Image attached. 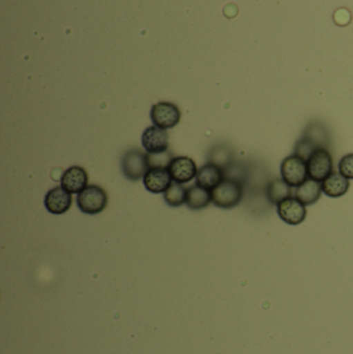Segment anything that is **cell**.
Returning <instances> with one entry per match:
<instances>
[{"label": "cell", "instance_id": "2", "mask_svg": "<svg viewBox=\"0 0 353 354\" xmlns=\"http://www.w3.org/2000/svg\"><path fill=\"white\" fill-rule=\"evenodd\" d=\"M108 198L105 189L97 185H89L77 196V204L81 212L97 214L107 206Z\"/></svg>", "mask_w": 353, "mask_h": 354}, {"label": "cell", "instance_id": "3", "mask_svg": "<svg viewBox=\"0 0 353 354\" xmlns=\"http://www.w3.org/2000/svg\"><path fill=\"white\" fill-rule=\"evenodd\" d=\"M149 168V153H142L139 149H131L122 157V174L130 180L136 181L143 178Z\"/></svg>", "mask_w": 353, "mask_h": 354}, {"label": "cell", "instance_id": "7", "mask_svg": "<svg viewBox=\"0 0 353 354\" xmlns=\"http://www.w3.org/2000/svg\"><path fill=\"white\" fill-rule=\"evenodd\" d=\"M142 145L147 153L160 155L165 153L169 147V135L167 131L155 126L149 127L143 132Z\"/></svg>", "mask_w": 353, "mask_h": 354}, {"label": "cell", "instance_id": "15", "mask_svg": "<svg viewBox=\"0 0 353 354\" xmlns=\"http://www.w3.org/2000/svg\"><path fill=\"white\" fill-rule=\"evenodd\" d=\"M323 193L321 183L308 178L300 187H296V198L304 205H312L318 201Z\"/></svg>", "mask_w": 353, "mask_h": 354}, {"label": "cell", "instance_id": "11", "mask_svg": "<svg viewBox=\"0 0 353 354\" xmlns=\"http://www.w3.org/2000/svg\"><path fill=\"white\" fill-rule=\"evenodd\" d=\"M72 203V195L62 187L50 189L45 197L46 208L53 214H64L70 209Z\"/></svg>", "mask_w": 353, "mask_h": 354}, {"label": "cell", "instance_id": "16", "mask_svg": "<svg viewBox=\"0 0 353 354\" xmlns=\"http://www.w3.org/2000/svg\"><path fill=\"white\" fill-rule=\"evenodd\" d=\"M211 200V191L194 185L187 189L186 204L192 210H200L209 206Z\"/></svg>", "mask_w": 353, "mask_h": 354}, {"label": "cell", "instance_id": "14", "mask_svg": "<svg viewBox=\"0 0 353 354\" xmlns=\"http://www.w3.org/2000/svg\"><path fill=\"white\" fill-rule=\"evenodd\" d=\"M350 187V179L342 176L340 172H333L321 183L323 193L332 198H339L345 195Z\"/></svg>", "mask_w": 353, "mask_h": 354}, {"label": "cell", "instance_id": "13", "mask_svg": "<svg viewBox=\"0 0 353 354\" xmlns=\"http://www.w3.org/2000/svg\"><path fill=\"white\" fill-rule=\"evenodd\" d=\"M224 171L220 166L209 163L200 168L197 172L196 183L204 189L213 191L218 185L223 181Z\"/></svg>", "mask_w": 353, "mask_h": 354}, {"label": "cell", "instance_id": "1", "mask_svg": "<svg viewBox=\"0 0 353 354\" xmlns=\"http://www.w3.org/2000/svg\"><path fill=\"white\" fill-rule=\"evenodd\" d=\"M244 197V187L238 179L224 178L220 185L211 191V200L218 207L223 209L236 207Z\"/></svg>", "mask_w": 353, "mask_h": 354}, {"label": "cell", "instance_id": "10", "mask_svg": "<svg viewBox=\"0 0 353 354\" xmlns=\"http://www.w3.org/2000/svg\"><path fill=\"white\" fill-rule=\"evenodd\" d=\"M171 176L166 167H151L143 176V183L147 191L153 194H162L172 185Z\"/></svg>", "mask_w": 353, "mask_h": 354}, {"label": "cell", "instance_id": "18", "mask_svg": "<svg viewBox=\"0 0 353 354\" xmlns=\"http://www.w3.org/2000/svg\"><path fill=\"white\" fill-rule=\"evenodd\" d=\"M164 199L171 207H178L186 203L187 189L180 183H172L167 191L164 193Z\"/></svg>", "mask_w": 353, "mask_h": 354}, {"label": "cell", "instance_id": "12", "mask_svg": "<svg viewBox=\"0 0 353 354\" xmlns=\"http://www.w3.org/2000/svg\"><path fill=\"white\" fill-rule=\"evenodd\" d=\"M88 185V174L79 166H72L61 177V187L70 194H79Z\"/></svg>", "mask_w": 353, "mask_h": 354}, {"label": "cell", "instance_id": "9", "mask_svg": "<svg viewBox=\"0 0 353 354\" xmlns=\"http://www.w3.org/2000/svg\"><path fill=\"white\" fill-rule=\"evenodd\" d=\"M167 168L174 183L180 185L190 183L198 172L195 162L188 157L173 158Z\"/></svg>", "mask_w": 353, "mask_h": 354}, {"label": "cell", "instance_id": "4", "mask_svg": "<svg viewBox=\"0 0 353 354\" xmlns=\"http://www.w3.org/2000/svg\"><path fill=\"white\" fill-rule=\"evenodd\" d=\"M282 179L289 187H298L309 178L308 166L306 160L298 155L286 158L281 165Z\"/></svg>", "mask_w": 353, "mask_h": 354}, {"label": "cell", "instance_id": "5", "mask_svg": "<svg viewBox=\"0 0 353 354\" xmlns=\"http://www.w3.org/2000/svg\"><path fill=\"white\" fill-rule=\"evenodd\" d=\"M151 118L153 126L163 130H169L178 126L180 122V108L169 102H160L151 107Z\"/></svg>", "mask_w": 353, "mask_h": 354}, {"label": "cell", "instance_id": "17", "mask_svg": "<svg viewBox=\"0 0 353 354\" xmlns=\"http://www.w3.org/2000/svg\"><path fill=\"white\" fill-rule=\"evenodd\" d=\"M292 187H289L283 179H276L269 183L267 189V197L273 204H279L284 199L292 197Z\"/></svg>", "mask_w": 353, "mask_h": 354}, {"label": "cell", "instance_id": "19", "mask_svg": "<svg viewBox=\"0 0 353 354\" xmlns=\"http://www.w3.org/2000/svg\"><path fill=\"white\" fill-rule=\"evenodd\" d=\"M339 172L348 179H353V153L344 156L339 163Z\"/></svg>", "mask_w": 353, "mask_h": 354}, {"label": "cell", "instance_id": "6", "mask_svg": "<svg viewBox=\"0 0 353 354\" xmlns=\"http://www.w3.org/2000/svg\"><path fill=\"white\" fill-rule=\"evenodd\" d=\"M309 178L323 183L333 174L334 164L331 153L325 149H318L310 156L308 161Z\"/></svg>", "mask_w": 353, "mask_h": 354}, {"label": "cell", "instance_id": "8", "mask_svg": "<svg viewBox=\"0 0 353 354\" xmlns=\"http://www.w3.org/2000/svg\"><path fill=\"white\" fill-rule=\"evenodd\" d=\"M277 212L282 221L292 226L300 225L307 216L306 205L294 197H289L280 202L277 206Z\"/></svg>", "mask_w": 353, "mask_h": 354}]
</instances>
